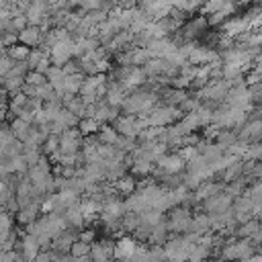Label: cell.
Here are the masks:
<instances>
[{
  "label": "cell",
  "instance_id": "2e32d148",
  "mask_svg": "<svg viewBox=\"0 0 262 262\" xmlns=\"http://www.w3.org/2000/svg\"><path fill=\"white\" fill-rule=\"evenodd\" d=\"M115 188H117L119 192H125V194H131V190L135 188V182H133L131 178H127V176H125V178H119V180H117V184H115Z\"/></svg>",
  "mask_w": 262,
  "mask_h": 262
},
{
  "label": "cell",
  "instance_id": "8992f818",
  "mask_svg": "<svg viewBox=\"0 0 262 262\" xmlns=\"http://www.w3.org/2000/svg\"><path fill=\"white\" fill-rule=\"evenodd\" d=\"M113 244L111 242H98V244H92L90 248V258L92 262H108L113 258Z\"/></svg>",
  "mask_w": 262,
  "mask_h": 262
},
{
  "label": "cell",
  "instance_id": "8fae6325",
  "mask_svg": "<svg viewBox=\"0 0 262 262\" xmlns=\"http://www.w3.org/2000/svg\"><path fill=\"white\" fill-rule=\"evenodd\" d=\"M98 121L96 119H92V117H82V121L78 123V131L82 133V135H92L94 131H98Z\"/></svg>",
  "mask_w": 262,
  "mask_h": 262
},
{
  "label": "cell",
  "instance_id": "ba28073f",
  "mask_svg": "<svg viewBox=\"0 0 262 262\" xmlns=\"http://www.w3.org/2000/svg\"><path fill=\"white\" fill-rule=\"evenodd\" d=\"M10 129H12V133H14V137H16L18 141H25L33 127H31V123L23 121L20 117H14V119H12V123H10Z\"/></svg>",
  "mask_w": 262,
  "mask_h": 262
},
{
  "label": "cell",
  "instance_id": "7c38bea8",
  "mask_svg": "<svg viewBox=\"0 0 262 262\" xmlns=\"http://www.w3.org/2000/svg\"><path fill=\"white\" fill-rule=\"evenodd\" d=\"M258 229H260V223H258V221H250V219H248L246 223H242V227H239L237 235H239V237H254Z\"/></svg>",
  "mask_w": 262,
  "mask_h": 262
},
{
  "label": "cell",
  "instance_id": "3957f363",
  "mask_svg": "<svg viewBox=\"0 0 262 262\" xmlns=\"http://www.w3.org/2000/svg\"><path fill=\"white\" fill-rule=\"evenodd\" d=\"M18 41L27 47H37L43 43V31L35 25H27L23 31H18Z\"/></svg>",
  "mask_w": 262,
  "mask_h": 262
},
{
  "label": "cell",
  "instance_id": "5bb4252c",
  "mask_svg": "<svg viewBox=\"0 0 262 262\" xmlns=\"http://www.w3.org/2000/svg\"><path fill=\"white\" fill-rule=\"evenodd\" d=\"M59 149V137L57 135H47L43 141V154H55Z\"/></svg>",
  "mask_w": 262,
  "mask_h": 262
},
{
  "label": "cell",
  "instance_id": "ffe728a7",
  "mask_svg": "<svg viewBox=\"0 0 262 262\" xmlns=\"http://www.w3.org/2000/svg\"><path fill=\"white\" fill-rule=\"evenodd\" d=\"M201 262H211V260H201Z\"/></svg>",
  "mask_w": 262,
  "mask_h": 262
},
{
  "label": "cell",
  "instance_id": "4fadbf2b",
  "mask_svg": "<svg viewBox=\"0 0 262 262\" xmlns=\"http://www.w3.org/2000/svg\"><path fill=\"white\" fill-rule=\"evenodd\" d=\"M25 82L31 84V86H41V84L47 82V76L41 74V72H37V70H29L27 76H25Z\"/></svg>",
  "mask_w": 262,
  "mask_h": 262
},
{
  "label": "cell",
  "instance_id": "ac0fdd59",
  "mask_svg": "<svg viewBox=\"0 0 262 262\" xmlns=\"http://www.w3.org/2000/svg\"><path fill=\"white\" fill-rule=\"evenodd\" d=\"M239 170H242V164H233L231 168L227 166V170H225V174H223V178H225V180H233V178H235V174H237Z\"/></svg>",
  "mask_w": 262,
  "mask_h": 262
},
{
  "label": "cell",
  "instance_id": "9a60e30c",
  "mask_svg": "<svg viewBox=\"0 0 262 262\" xmlns=\"http://www.w3.org/2000/svg\"><path fill=\"white\" fill-rule=\"evenodd\" d=\"M117 139H119V135H117V131H115V129H111V127H102V131H100V141H102V143L115 145V143H117Z\"/></svg>",
  "mask_w": 262,
  "mask_h": 262
},
{
  "label": "cell",
  "instance_id": "e0dca14e",
  "mask_svg": "<svg viewBox=\"0 0 262 262\" xmlns=\"http://www.w3.org/2000/svg\"><path fill=\"white\" fill-rule=\"evenodd\" d=\"M14 63H16V61H12L6 53H0V80H2L10 70H12V66H14Z\"/></svg>",
  "mask_w": 262,
  "mask_h": 262
},
{
  "label": "cell",
  "instance_id": "6da1fadb",
  "mask_svg": "<svg viewBox=\"0 0 262 262\" xmlns=\"http://www.w3.org/2000/svg\"><path fill=\"white\" fill-rule=\"evenodd\" d=\"M74 51H76V43L68 37V39H61V41L53 43V45L49 47L47 55H49V59H51L53 66H59V68H61L66 61H70V59L74 57Z\"/></svg>",
  "mask_w": 262,
  "mask_h": 262
},
{
  "label": "cell",
  "instance_id": "277c9868",
  "mask_svg": "<svg viewBox=\"0 0 262 262\" xmlns=\"http://www.w3.org/2000/svg\"><path fill=\"white\" fill-rule=\"evenodd\" d=\"M39 252H41L39 239H37L35 235L27 233V235L20 239V254H23V258H25L27 262H31V260H35V258L39 256Z\"/></svg>",
  "mask_w": 262,
  "mask_h": 262
},
{
  "label": "cell",
  "instance_id": "7a4b0ae2",
  "mask_svg": "<svg viewBox=\"0 0 262 262\" xmlns=\"http://www.w3.org/2000/svg\"><path fill=\"white\" fill-rule=\"evenodd\" d=\"M145 125H143V121H139V119H133L131 115L129 117H119L117 121H115V131H119V133H123L125 137H137V133L143 129Z\"/></svg>",
  "mask_w": 262,
  "mask_h": 262
},
{
  "label": "cell",
  "instance_id": "d6986e66",
  "mask_svg": "<svg viewBox=\"0 0 262 262\" xmlns=\"http://www.w3.org/2000/svg\"><path fill=\"white\" fill-rule=\"evenodd\" d=\"M94 237H96L94 229H86V231H82V233L78 235V239H80V242H86V244H94Z\"/></svg>",
  "mask_w": 262,
  "mask_h": 262
},
{
  "label": "cell",
  "instance_id": "5b68a950",
  "mask_svg": "<svg viewBox=\"0 0 262 262\" xmlns=\"http://www.w3.org/2000/svg\"><path fill=\"white\" fill-rule=\"evenodd\" d=\"M137 250V242L131 239V237H121L115 248H113V258H119V260H129Z\"/></svg>",
  "mask_w": 262,
  "mask_h": 262
},
{
  "label": "cell",
  "instance_id": "52a82bcc",
  "mask_svg": "<svg viewBox=\"0 0 262 262\" xmlns=\"http://www.w3.org/2000/svg\"><path fill=\"white\" fill-rule=\"evenodd\" d=\"M158 162H160V168H162L164 172H168V174L180 172V170L184 168V164H186L178 154H176V156H160Z\"/></svg>",
  "mask_w": 262,
  "mask_h": 262
},
{
  "label": "cell",
  "instance_id": "30bf717a",
  "mask_svg": "<svg viewBox=\"0 0 262 262\" xmlns=\"http://www.w3.org/2000/svg\"><path fill=\"white\" fill-rule=\"evenodd\" d=\"M90 248H92V244H86V242H80V239H76L72 246H70V256L72 258H82V256H90Z\"/></svg>",
  "mask_w": 262,
  "mask_h": 262
},
{
  "label": "cell",
  "instance_id": "9c48e42d",
  "mask_svg": "<svg viewBox=\"0 0 262 262\" xmlns=\"http://www.w3.org/2000/svg\"><path fill=\"white\" fill-rule=\"evenodd\" d=\"M29 53H31V47H27V45H23V43H18V45L14 43V45L6 47V55H8L12 61H27Z\"/></svg>",
  "mask_w": 262,
  "mask_h": 262
}]
</instances>
